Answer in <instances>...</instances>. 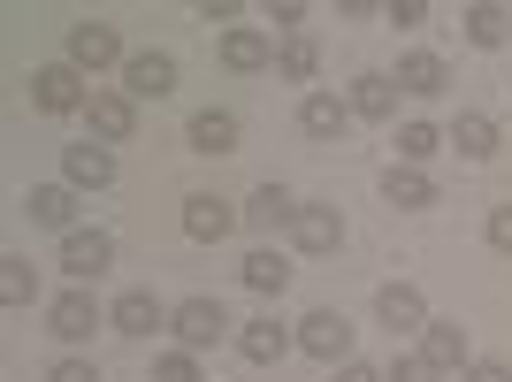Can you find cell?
Wrapping results in <instances>:
<instances>
[{
	"instance_id": "cell-1",
	"label": "cell",
	"mask_w": 512,
	"mask_h": 382,
	"mask_svg": "<svg viewBox=\"0 0 512 382\" xmlns=\"http://www.w3.org/2000/svg\"><path fill=\"white\" fill-rule=\"evenodd\" d=\"M92 92H100V85H85V69H77V62H39V69H31V107H39V115H85Z\"/></svg>"
},
{
	"instance_id": "cell-2",
	"label": "cell",
	"mask_w": 512,
	"mask_h": 382,
	"mask_svg": "<svg viewBox=\"0 0 512 382\" xmlns=\"http://www.w3.org/2000/svg\"><path fill=\"white\" fill-rule=\"evenodd\" d=\"M169 329H176V352H214L230 337V314H222V298H184L169 314Z\"/></svg>"
},
{
	"instance_id": "cell-3",
	"label": "cell",
	"mask_w": 512,
	"mask_h": 382,
	"mask_svg": "<svg viewBox=\"0 0 512 382\" xmlns=\"http://www.w3.org/2000/svg\"><path fill=\"white\" fill-rule=\"evenodd\" d=\"M299 352H306V360L344 367V360H352V321H344L337 306H314V314L299 321Z\"/></svg>"
},
{
	"instance_id": "cell-4",
	"label": "cell",
	"mask_w": 512,
	"mask_h": 382,
	"mask_svg": "<svg viewBox=\"0 0 512 382\" xmlns=\"http://www.w3.org/2000/svg\"><path fill=\"white\" fill-rule=\"evenodd\" d=\"M100 321H107V314H100V298H92L85 283H69V291L54 298V306H46V329H54L62 344H85L92 329H100Z\"/></svg>"
},
{
	"instance_id": "cell-5",
	"label": "cell",
	"mask_w": 512,
	"mask_h": 382,
	"mask_svg": "<svg viewBox=\"0 0 512 382\" xmlns=\"http://www.w3.org/2000/svg\"><path fill=\"white\" fill-rule=\"evenodd\" d=\"M62 62H77V69H85V77H92V69H115V62H130V54H123V39H115V23H69V54H62Z\"/></svg>"
},
{
	"instance_id": "cell-6",
	"label": "cell",
	"mask_w": 512,
	"mask_h": 382,
	"mask_svg": "<svg viewBox=\"0 0 512 382\" xmlns=\"http://www.w3.org/2000/svg\"><path fill=\"white\" fill-rule=\"evenodd\" d=\"M237 222H245V207L214 199V191H192V199H184V237H192V245H222Z\"/></svg>"
},
{
	"instance_id": "cell-7",
	"label": "cell",
	"mask_w": 512,
	"mask_h": 382,
	"mask_svg": "<svg viewBox=\"0 0 512 382\" xmlns=\"http://www.w3.org/2000/svg\"><path fill=\"white\" fill-rule=\"evenodd\" d=\"M115 268V237L107 230H69L62 237V276L69 283H92V276H107Z\"/></svg>"
},
{
	"instance_id": "cell-8",
	"label": "cell",
	"mask_w": 512,
	"mask_h": 382,
	"mask_svg": "<svg viewBox=\"0 0 512 382\" xmlns=\"http://www.w3.org/2000/svg\"><path fill=\"white\" fill-rule=\"evenodd\" d=\"M375 314H383L390 337H421L428 321H436V314H428V298L413 291V283H383V291H375Z\"/></svg>"
},
{
	"instance_id": "cell-9",
	"label": "cell",
	"mask_w": 512,
	"mask_h": 382,
	"mask_svg": "<svg viewBox=\"0 0 512 382\" xmlns=\"http://www.w3.org/2000/svg\"><path fill=\"white\" fill-rule=\"evenodd\" d=\"M291 237H299V253H337L344 245V214L329 207V199H299V222H291Z\"/></svg>"
},
{
	"instance_id": "cell-10",
	"label": "cell",
	"mask_w": 512,
	"mask_h": 382,
	"mask_svg": "<svg viewBox=\"0 0 512 382\" xmlns=\"http://www.w3.org/2000/svg\"><path fill=\"white\" fill-rule=\"evenodd\" d=\"M291 344H299V329H283L276 314H260V321H245V329H237V360H245V367H276Z\"/></svg>"
},
{
	"instance_id": "cell-11",
	"label": "cell",
	"mask_w": 512,
	"mask_h": 382,
	"mask_svg": "<svg viewBox=\"0 0 512 382\" xmlns=\"http://www.w3.org/2000/svg\"><path fill=\"white\" fill-rule=\"evenodd\" d=\"M85 123H92V138H100V146H123L130 130H138V100H130V92H92V107H85Z\"/></svg>"
},
{
	"instance_id": "cell-12",
	"label": "cell",
	"mask_w": 512,
	"mask_h": 382,
	"mask_svg": "<svg viewBox=\"0 0 512 382\" xmlns=\"http://www.w3.org/2000/svg\"><path fill=\"white\" fill-rule=\"evenodd\" d=\"M176 306H161L153 291H123L115 306H107V321H115V337H153V329H169Z\"/></svg>"
},
{
	"instance_id": "cell-13",
	"label": "cell",
	"mask_w": 512,
	"mask_h": 382,
	"mask_svg": "<svg viewBox=\"0 0 512 382\" xmlns=\"http://www.w3.org/2000/svg\"><path fill=\"white\" fill-rule=\"evenodd\" d=\"M23 214L39 222V230H77V184H31L23 191Z\"/></svg>"
},
{
	"instance_id": "cell-14",
	"label": "cell",
	"mask_w": 512,
	"mask_h": 382,
	"mask_svg": "<svg viewBox=\"0 0 512 382\" xmlns=\"http://www.w3.org/2000/svg\"><path fill=\"white\" fill-rule=\"evenodd\" d=\"M123 92L130 100H169L176 92V54H130L123 62Z\"/></svg>"
},
{
	"instance_id": "cell-15",
	"label": "cell",
	"mask_w": 512,
	"mask_h": 382,
	"mask_svg": "<svg viewBox=\"0 0 512 382\" xmlns=\"http://www.w3.org/2000/svg\"><path fill=\"white\" fill-rule=\"evenodd\" d=\"M184 138H192V153L222 161V153H237V138H245V130H237V115H230V107H199L192 123H184Z\"/></svg>"
},
{
	"instance_id": "cell-16",
	"label": "cell",
	"mask_w": 512,
	"mask_h": 382,
	"mask_svg": "<svg viewBox=\"0 0 512 382\" xmlns=\"http://www.w3.org/2000/svg\"><path fill=\"white\" fill-rule=\"evenodd\" d=\"M222 62H230L237 77H260V69H276V39L253 31V23H237V31H222Z\"/></svg>"
},
{
	"instance_id": "cell-17",
	"label": "cell",
	"mask_w": 512,
	"mask_h": 382,
	"mask_svg": "<svg viewBox=\"0 0 512 382\" xmlns=\"http://www.w3.org/2000/svg\"><path fill=\"white\" fill-rule=\"evenodd\" d=\"M421 360L436 367V375H467V329H459V321H428L421 329Z\"/></svg>"
},
{
	"instance_id": "cell-18",
	"label": "cell",
	"mask_w": 512,
	"mask_h": 382,
	"mask_svg": "<svg viewBox=\"0 0 512 382\" xmlns=\"http://www.w3.org/2000/svg\"><path fill=\"white\" fill-rule=\"evenodd\" d=\"M299 130H306V138H321V146H329V138H344V130H352V100H337V92H306Z\"/></svg>"
},
{
	"instance_id": "cell-19",
	"label": "cell",
	"mask_w": 512,
	"mask_h": 382,
	"mask_svg": "<svg viewBox=\"0 0 512 382\" xmlns=\"http://www.w3.org/2000/svg\"><path fill=\"white\" fill-rule=\"evenodd\" d=\"M291 222H299V199H291L283 184H260L253 199H245V230L268 237V230H291Z\"/></svg>"
},
{
	"instance_id": "cell-20",
	"label": "cell",
	"mask_w": 512,
	"mask_h": 382,
	"mask_svg": "<svg viewBox=\"0 0 512 382\" xmlns=\"http://www.w3.org/2000/svg\"><path fill=\"white\" fill-rule=\"evenodd\" d=\"M398 92H413V100L451 92V62H444V54H406V62H398Z\"/></svg>"
},
{
	"instance_id": "cell-21",
	"label": "cell",
	"mask_w": 512,
	"mask_h": 382,
	"mask_svg": "<svg viewBox=\"0 0 512 382\" xmlns=\"http://www.w3.org/2000/svg\"><path fill=\"white\" fill-rule=\"evenodd\" d=\"M62 176L77 191H107V184H115V153H107V146H69L62 153Z\"/></svg>"
},
{
	"instance_id": "cell-22",
	"label": "cell",
	"mask_w": 512,
	"mask_h": 382,
	"mask_svg": "<svg viewBox=\"0 0 512 382\" xmlns=\"http://www.w3.org/2000/svg\"><path fill=\"white\" fill-rule=\"evenodd\" d=\"M344 100H352V115H367V123H390V115H398V77H375V69H367V77H352Z\"/></svg>"
},
{
	"instance_id": "cell-23",
	"label": "cell",
	"mask_w": 512,
	"mask_h": 382,
	"mask_svg": "<svg viewBox=\"0 0 512 382\" xmlns=\"http://www.w3.org/2000/svg\"><path fill=\"white\" fill-rule=\"evenodd\" d=\"M383 199H390V207H406V214H421V207H436V184H428V169H406V161H390Z\"/></svg>"
},
{
	"instance_id": "cell-24",
	"label": "cell",
	"mask_w": 512,
	"mask_h": 382,
	"mask_svg": "<svg viewBox=\"0 0 512 382\" xmlns=\"http://www.w3.org/2000/svg\"><path fill=\"white\" fill-rule=\"evenodd\" d=\"M451 146L467 153V161H490V153H497V115H482V107H467V115L451 123Z\"/></svg>"
},
{
	"instance_id": "cell-25",
	"label": "cell",
	"mask_w": 512,
	"mask_h": 382,
	"mask_svg": "<svg viewBox=\"0 0 512 382\" xmlns=\"http://www.w3.org/2000/svg\"><path fill=\"white\" fill-rule=\"evenodd\" d=\"M237 276H245V291H260V298H283V283H291V260L260 245V253H245V268H237Z\"/></svg>"
},
{
	"instance_id": "cell-26",
	"label": "cell",
	"mask_w": 512,
	"mask_h": 382,
	"mask_svg": "<svg viewBox=\"0 0 512 382\" xmlns=\"http://www.w3.org/2000/svg\"><path fill=\"white\" fill-rule=\"evenodd\" d=\"M276 77L314 85V77H321V46H314V39H283V46H276Z\"/></svg>"
},
{
	"instance_id": "cell-27",
	"label": "cell",
	"mask_w": 512,
	"mask_h": 382,
	"mask_svg": "<svg viewBox=\"0 0 512 382\" xmlns=\"http://www.w3.org/2000/svg\"><path fill=\"white\" fill-rule=\"evenodd\" d=\"M467 39H474V46H505V39H512V8L474 0V8H467Z\"/></svg>"
},
{
	"instance_id": "cell-28",
	"label": "cell",
	"mask_w": 512,
	"mask_h": 382,
	"mask_svg": "<svg viewBox=\"0 0 512 382\" xmlns=\"http://www.w3.org/2000/svg\"><path fill=\"white\" fill-rule=\"evenodd\" d=\"M31 298H39V268L23 253H8L0 260V306H31Z\"/></svg>"
},
{
	"instance_id": "cell-29",
	"label": "cell",
	"mask_w": 512,
	"mask_h": 382,
	"mask_svg": "<svg viewBox=\"0 0 512 382\" xmlns=\"http://www.w3.org/2000/svg\"><path fill=\"white\" fill-rule=\"evenodd\" d=\"M428 153H444V130H436V123H398V161L421 169Z\"/></svg>"
},
{
	"instance_id": "cell-30",
	"label": "cell",
	"mask_w": 512,
	"mask_h": 382,
	"mask_svg": "<svg viewBox=\"0 0 512 382\" xmlns=\"http://www.w3.org/2000/svg\"><path fill=\"white\" fill-rule=\"evenodd\" d=\"M153 382H199V352H161V360H153Z\"/></svg>"
},
{
	"instance_id": "cell-31",
	"label": "cell",
	"mask_w": 512,
	"mask_h": 382,
	"mask_svg": "<svg viewBox=\"0 0 512 382\" xmlns=\"http://www.w3.org/2000/svg\"><path fill=\"white\" fill-rule=\"evenodd\" d=\"M383 375H390V382H444V375H436V367L421 360V352H398V360H390Z\"/></svg>"
},
{
	"instance_id": "cell-32",
	"label": "cell",
	"mask_w": 512,
	"mask_h": 382,
	"mask_svg": "<svg viewBox=\"0 0 512 382\" xmlns=\"http://www.w3.org/2000/svg\"><path fill=\"white\" fill-rule=\"evenodd\" d=\"M46 382H100V367L69 352V360H54V367H46Z\"/></svg>"
},
{
	"instance_id": "cell-33",
	"label": "cell",
	"mask_w": 512,
	"mask_h": 382,
	"mask_svg": "<svg viewBox=\"0 0 512 382\" xmlns=\"http://www.w3.org/2000/svg\"><path fill=\"white\" fill-rule=\"evenodd\" d=\"M268 23H276L283 39H299V23H306V8H299V0H276V8H268Z\"/></svg>"
},
{
	"instance_id": "cell-34",
	"label": "cell",
	"mask_w": 512,
	"mask_h": 382,
	"mask_svg": "<svg viewBox=\"0 0 512 382\" xmlns=\"http://www.w3.org/2000/svg\"><path fill=\"white\" fill-rule=\"evenodd\" d=\"M383 16H390V23H398V31H421V23H428V8H421V0H390Z\"/></svg>"
},
{
	"instance_id": "cell-35",
	"label": "cell",
	"mask_w": 512,
	"mask_h": 382,
	"mask_svg": "<svg viewBox=\"0 0 512 382\" xmlns=\"http://www.w3.org/2000/svg\"><path fill=\"white\" fill-rule=\"evenodd\" d=\"M490 245L512 260V207H490Z\"/></svg>"
},
{
	"instance_id": "cell-36",
	"label": "cell",
	"mask_w": 512,
	"mask_h": 382,
	"mask_svg": "<svg viewBox=\"0 0 512 382\" xmlns=\"http://www.w3.org/2000/svg\"><path fill=\"white\" fill-rule=\"evenodd\" d=\"M459 382H512V367H505V360H474Z\"/></svg>"
},
{
	"instance_id": "cell-37",
	"label": "cell",
	"mask_w": 512,
	"mask_h": 382,
	"mask_svg": "<svg viewBox=\"0 0 512 382\" xmlns=\"http://www.w3.org/2000/svg\"><path fill=\"white\" fill-rule=\"evenodd\" d=\"M337 382H390V375H383V367H367V360H344Z\"/></svg>"
},
{
	"instance_id": "cell-38",
	"label": "cell",
	"mask_w": 512,
	"mask_h": 382,
	"mask_svg": "<svg viewBox=\"0 0 512 382\" xmlns=\"http://www.w3.org/2000/svg\"><path fill=\"white\" fill-rule=\"evenodd\" d=\"M199 23H230V31H237V0H207V8H199Z\"/></svg>"
}]
</instances>
